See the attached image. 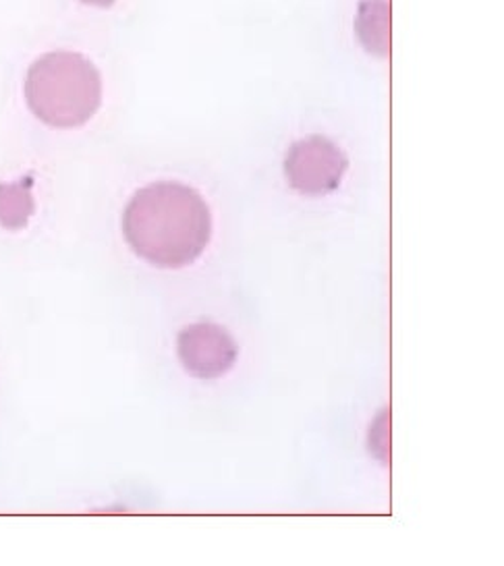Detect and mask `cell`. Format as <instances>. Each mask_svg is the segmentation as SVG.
<instances>
[{
	"label": "cell",
	"instance_id": "obj_1",
	"mask_svg": "<svg viewBox=\"0 0 504 566\" xmlns=\"http://www.w3.org/2000/svg\"><path fill=\"white\" fill-rule=\"evenodd\" d=\"M123 234L129 248L154 266H189L210 243L212 214L202 196L187 185H148L127 203Z\"/></svg>",
	"mask_w": 504,
	"mask_h": 566
},
{
	"label": "cell",
	"instance_id": "obj_2",
	"mask_svg": "<svg viewBox=\"0 0 504 566\" xmlns=\"http://www.w3.org/2000/svg\"><path fill=\"white\" fill-rule=\"evenodd\" d=\"M23 92L38 120L56 129L82 127L101 108V71L80 52H46L28 69Z\"/></svg>",
	"mask_w": 504,
	"mask_h": 566
},
{
	"label": "cell",
	"instance_id": "obj_3",
	"mask_svg": "<svg viewBox=\"0 0 504 566\" xmlns=\"http://www.w3.org/2000/svg\"><path fill=\"white\" fill-rule=\"evenodd\" d=\"M345 172V154L322 135L305 137L286 154V179L303 196H326L335 191Z\"/></svg>",
	"mask_w": 504,
	"mask_h": 566
},
{
	"label": "cell",
	"instance_id": "obj_4",
	"mask_svg": "<svg viewBox=\"0 0 504 566\" xmlns=\"http://www.w3.org/2000/svg\"><path fill=\"white\" fill-rule=\"evenodd\" d=\"M235 338L219 324H193L179 334V357L187 371L200 380H214L235 366Z\"/></svg>",
	"mask_w": 504,
	"mask_h": 566
},
{
	"label": "cell",
	"instance_id": "obj_5",
	"mask_svg": "<svg viewBox=\"0 0 504 566\" xmlns=\"http://www.w3.org/2000/svg\"><path fill=\"white\" fill-rule=\"evenodd\" d=\"M355 30L359 42L374 54L390 51V4L388 0H366L359 7Z\"/></svg>",
	"mask_w": 504,
	"mask_h": 566
},
{
	"label": "cell",
	"instance_id": "obj_6",
	"mask_svg": "<svg viewBox=\"0 0 504 566\" xmlns=\"http://www.w3.org/2000/svg\"><path fill=\"white\" fill-rule=\"evenodd\" d=\"M34 210L32 179L0 184V227L19 231L30 222Z\"/></svg>",
	"mask_w": 504,
	"mask_h": 566
},
{
	"label": "cell",
	"instance_id": "obj_7",
	"mask_svg": "<svg viewBox=\"0 0 504 566\" xmlns=\"http://www.w3.org/2000/svg\"><path fill=\"white\" fill-rule=\"evenodd\" d=\"M85 4H94V7H111L115 0H82Z\"/></svg>",
	"mask_w": 504,
	"mask_h": 566
}]
</instances>
